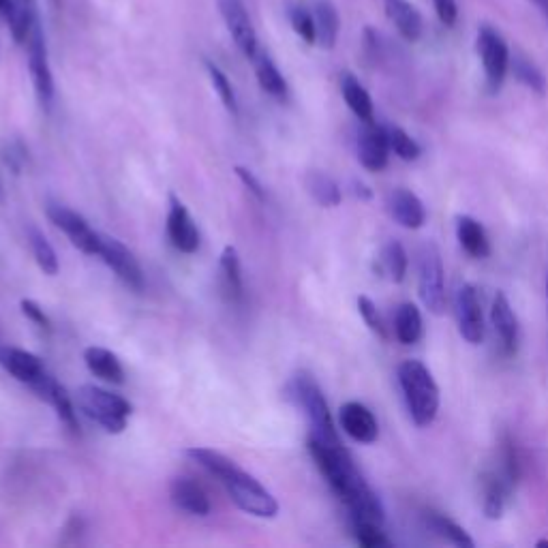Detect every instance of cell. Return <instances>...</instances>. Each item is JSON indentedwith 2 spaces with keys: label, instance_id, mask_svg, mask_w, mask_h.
I'll return each instance as SVG.
<instances>
[{
  "label": "cell",
  "instance_id": "cell-41",
  "mask_svg": "<svg viewBox=\"0 0 548 548\" xmlns=\"http://www.w3.org/2000/svg\"><path fill=\"white\" fill-rule=\"evenodd\" d=\"M501 461H504V465H501V474H504L514 486L519 484V478H521V459H519V450H516L514 441L506 435L504 437V446H501Z\"/></svg>",
  "mask_w": 548,
  "mask_h": 548
},
{
  "label": "cell",
  "instance_id": "cell-14",
  "mask_svg": "<svg viewBox=\"0 0 548 548\" xmlns=\"http://www.w3.org/2000/svg\"><path fill=\"white\" fill-rule=\"evenodd\" d=\"M219 11L234 43L238 45V50L249 60H253V56L260 52V48H257V33L245 3H242V0H219Z\"/></svg>",
  "mask_w": 548,
  "mask_h": 548
},
{
  "label": "cell",
  "instance_id": "cell-35",
  "mask_svg": "<svg viewBox=\"0 0 548 548\" xmlns=\"http://www.w3.org/2000/svg\"><path fill=\"white\" fill-rule=\"evenodd\" d=\"M510 69L514 71V78L519 80L523 86H527L529 90H534V93L540 95V97L546 95V78H544V73L534 63H531L529 58L514 56L510 60Z\"/></svg>",
  "mask_w": 548,
  "mask_h": 548
},
{
  "label": "cell",
  "instance_id": "cell-25",
  "mask_svg": "<svg viewBox=\"0 0 548 548\" xmlns=\"http://www.w3.org/2000/svg\"><path fill=\"white\" fill-rule=\"evenodd\" d=\"M313 22H315V43L319 48L332 50L339 41L341 18L339 11L330 0H317L313 5Z\"/></svg>",
  "mask_w": 548,
  "mask_h": 548
},
{
  "label": "cell",
  "instance_id": "cell-26",
  "mask_svg": "<svg viewBox=\"0 0 548 548\" xmlns=\"http://www.w3.org/2000/svg\"><path fill=\"white\" fill-rule=\"evenodd\" d=\"M341 95L347 103V108L354 112V116L362 123H373L375 120V108L369 90L362 86V82L354 73L341 75Z\"/></svg>",
  "mask_w": 548,
  "mask_h": 548
},
{
  "label": "cell",
  "instance_id": "cell-16",
  "mask_svg": "<svg viewBox=\"0 0 548 548\" xmlns=\"http://www.w3.org/2000/svg\"><path fill=\"white\" fill-rule=\"evenodd\" d=\"M339 424L345 435L352 437L358 444H375L379 437V424L373 411L358 401H347L339 409Z\"/></svg>",
  "mask_w": 548,
  "mask_h": 548
},
{
  "label": "cell",
  "instance_id": "cell-5",
  "mask_svg": "<svg viewBox=\"0 0 548 548\" xmlns=\"http://www.w3.org/2000/svg\"><path fill=\"white\" fill-rule=\"evenodd\" d=\"M221 484L242 512L257 516V519H274V516L279 514L277 497H274L260 480H255L238 465L221 480Z\"/></svg>",
  "mask_w": 548,
  "mask_h": 548
},
{
  "label": "cell",
  "instance_id": "cell-47",
  "mask_svg": "<svg viewBox=\"0 0 548 548\" xmlns=\"http://www.w3.org/2000/svg\"><path fill=\"white\" fill-rule=\"evenodd\" d=\"M536 546H538V548H544V546H548V540H540Z\"/></svg>",
  "mask_w": 548,
  "mask_h": 548
},
{
  "label": "cell",
  "instance_id": "cell-37",
  "mask_svg": "<svg viewBox=\"0 0 548 548\" xmlns=\"http://www.w3.org/2000/svg\"><path fill=\"white\" fill-rule=\"evenodd\" d=\"M204 65H206L210 84H212V88H215L217 97L221 99L223 108L230 114H238V99H236V90H234L230 78H227V75L215 63H210V60H206Z\"/></svg>",
  "mask_w": 548,
  "mask_h": 548
},
{
  "label": "cell",
  "instance_id": "cell-19",
  "mask_svg": "<svg viewBox=\"0 0 548 548\" xmlns=\"http://www.w3.org/2000/svg\"><path fill=\"white\" fill-rule=\"evenodd\" d=\"M514 489L516 486L501 471H489L482 476V510L486 519L499 521L504 516Z\"/></svg>",
  "mask_w": 548,
  "mask_h": 548
},
{
  "label": "cell",
  "instance_id": "cell-3",
  "mask_svg": "<svg viewBox=\"0 0 548 548\" xmlns=\"http://www.w3.org/2000/svg\"><path fill=\"white\" fill-rule=\"evenodd\" d=\"M289 399L300 409L311 426V437L324 441V444H343L337 426L332 420V411L324 397L322 388L309 373H298L287 386Z\"/></svg>",
  "mask_w": 548,
  "mask_h": 548
},
{
  "label": "cell",
  "instance_id": "cell-1",
  "mask_svg": "<svg viewBox=\"0 0 548 548\" xmlns=\"http://www.w3.org/2000/svg\"><path fill=\"white\" fill-rule=\"evenodd\" d=\"M307 448L313 456L317 469L330 484V489L337 493L349 510L352 519H362L375 525H384L386 512L382 501L375 495V491L364 480L362 471L354 463L352 454L345 450L343 444H324L309 435Z\"/></svg>",
  "mask_w": 548,
  "mask_h": 548
},
{
  "label": "cell",
  "instance_id": "cell-36",
  "mask_svg": "<svg viewBox=\"0 0 548 548\" xmlns=\"http://www.w3.org/2000/svg\"><path fill=\"white\" fill-rule=\"evenodd\" d=\"M386 133H388V144L390 150L397 155L401 161H418L422 155V146L411 137L405 129L397 127V125H386Z\"/></svg>",
  "mask_w": 548,
  "mask_h": 548
},
{
  "label": "cell",
  "instance_id": "cell-21",
  "mask_svg": "<svg viewBox=\"0 0 548 548\" xmlns=\"http://www.w3.org/2000/svg\"><path fill=\"white\" fill-rule=\"evenodd\" d=\"M219 287L223 298L230 304H240L245 298V281H242V266L236 247L227 245L219 260Z\"/></svg>",
  "mask_w": 548,
  "mask_h": 548
},
{
  "label": "cell",
  "instance_id": "cell-22",
  "mask_svg": "<svg viewBox=\"0 0 548 548\" xmlns=\"http://www.w3.org/2000/svg\"><path fill=\"white\" fill-rule=\"evenodd\" d=\"M456 240L461 249L474 257V260H486L491 255V240L486 236V230L480 221L469 215L456 217Z\"/></svg>",
  "mask_w": 548,
  "mask_h": 548
},
{
  "label": "cell",
  "instance_id": "cell-27",
  "mask_svg": "<svg viewBox=\"0 0 548 548\" xmlns=\"http://www.w3.org/2000/svg\"><path fill=\"white\" fill-rule=\"evenodd\" d=\"M253 67H255V78L260 82V88L266 95L277 101H285L289 95V86L287 80L283 78V73L279 67L274 65V60L266 52H257L253 56Z\"/></svg>",
  "mask_w": 548,
  "mask_h": 548
},
{
  "label": "cell",
  "instance_id": "cell-31",
  "mask_svg": "<svg viewBox=\"0 0 548 548\" xmlns=\"http://www.w3.org/2000/svg\"><path fill=\"white\" fill-rule=\"evenodd\" d=\"M26 240L30 253H33L37 266L43 270V274H48V277H56L60 264H58V255L54 251V247L50 245V240L43 236L41 230H37L35 225H30L26 230Z\"/></svg>",
  "mask_w": 548,
  "mask_h": 548
},
{
  "label": "cell",
  "instance_id": "cell-7",
  "mask_svg": "<svg viewBox=\"0 0 548 548\" xmlns=\"http://www.w3.org/2000/svg\"><path fill=\"white\" fill-rule=\"evenodd\" d=\"M476 50L480 56V63L484 69V78H486V90L491 95L499 93L501 86L506 82V75L510 71V48L506 39L501 37L499 30L493 26L484 24L478 30L476 37Z\"/></svg>",
  "mask_w": 548,
  "mask_h": 548
},
{
  "label": "cell",
  "instance_id": "cell-13",
  "mask_svg": "<svg viewBox=\"0 0 548 548\" xmlns=\"http://www.w3.org/2000/svg\"><path fill=\"white\" fill-rule=\"evenodd\" d=\"M165 234L167 240H170V245L178 253L191 255L200 249V230H197L187 206L182 204L174 193H170V210H167Z\"/></svg>",
  "mask_w": 548,
  "mask_h": 548
},
{
  "label": "cell",
  "instance_id": "cell-23",
  "mask_svg": "<svg viewBox=\"0 0 548 548\" xmlns=\"http://www.w3.org/2000/svg\"><path fill=\"white\" fill-rule=\"evenodd\" d=\"M84 362L88 371L93 373L95 377H99L101 382L105 384H114L120 386L125 384V369L123 364H120L118 356L112 354L110 349L105 347H86L84 349Z\"/></svg>",
  "mask_w": 548,
  "mask_h": 548
},
{
  "label": "cell",
  "instance_id": "cell-30",
  "mask_svg": "<svg viewBox=\"0 0 548 548\" xmlns=\"http://www.w3.org/2000/svg\"><path fill=\"white\" fill-rule=\"evenodd\" d=\"M304 187H307L309 195L322 208H337L343 202V193L337 182L319 170H313L304 176Z\"/></svg>",
  "mask_w": 548,
  "mask_h": 548
},
{
  "label": "cell",
  "instance_id": "cell-6",
  "mask_svg": "<svg viewBox=\"0 0 548 548\" xmlns=\"http://www.w3.org/2000/svg\"><path fill=\"white\" fill-rule=\"evenodd\" d=\"M418 296L429 313L437 317L446 313V268L435 242H424L418 255Z\"/></svg>",
  "mask_w": 548,
  "mask_h": 548
},
{
  "label": "cell",
  "instance_id": "cell-45",
  "mask_svg": "<svg viewBox=\"0 0 548 548\" xmlns=\"http://www.w3.org/2000/svg\"><path fill=\"white\" fill-rule=\"evenodd\" d=\"M352 193L358 197V200H362V202H367V200H371V197H373V191L367 185H364L362 180H352Z\"/></svg>",
  "mask_w": 548,
  "mask_h": 548
},
{
  "label": "cell",
  "instance_id": "cell-48",
  "mask_svg": "<svg viewBox=\"0 0 548 548\" xmlns=\"http://www.w3.org/2000/svg\"><path fill=\"white\" fill-rule=\"evenodd\" d=\"M546 298H548V272H546Z\"/></svg>",
  "mask_w": 548,
  "mask_h": 548
},
{
  "label": "cell",
  "instance_id": "cell-4",
  "mask_svg": "<svg viewBox=\"0 0 548 548\" xmlns=\"http://www.w3.org/2000/svg\"><path fill=\"white\" fill-rule=\"evenodd\" d=\"M78 407L84 416L97 422L105 433L112 435H120L127 429L133 411L125 397L93 384H84L78 388Z\"/></svg>",
  "mask_w": 548,
  "mask_h": 548
},
{
  "label": "cell",
  "instance_id": "cell-44",
  "mask_svg": "<svg viewBox=\"0 0 548 548\" xmlns=\"http://www.w3.org/2000/svg\"><path fill=\"white\" fill-rule=\"evenodd\" d=\"M433 5L439 22L444 26L452 28L456 20H459V5H456V0H433Z\"/></svg>",
  "mask_w": 548,
  "mask_h": 548
},
{
  "label": "cell",
  "instance_id": "cell-2",
  "mask_svg": "<svg viewBox=\"0 0 548 548\" xmlns=\"http://www.w3.org/2000/svg\"><path fill=\"white\" fill-rule=\"evenodd\" d=\"M397 377L407 411L414 424L420 426V429L433 424L437 418L441 397L439 386L429 367L420 360H405L399 364Z\"/></svg>",
  "mask_w": 548,
  "mask_h": 548
},
{
  "label": "cell",
  "instance_id": "cell-18",
  "mask_svg": "<svg viewBox=\"0 0 548 548\" xmlns=\"http://www.w3.org/2000/svg\"><path fill=\"white\" fill-rule=\"evenodd\" d=\"M388 215L405 230H420L426 223V208L420 197L409 189H392L386 197Z\"/></svg>",
  "mask_w": 548,
  "mask_h": 548
},
{
  "label": "cell",
  "instance_id": "cell-8",
  "mask_svg": "<svg viewBox=\"0 0 548 548\" xmlns=\"http://www.w3.org/2000/svg\"><path fill=\"white\" fill-rule=\"evenodd\" d=\"M0 367H3L13 379H18L20 384L33 390L39 399L54 382V377L45 369L41 358L20 347L0 345Z\"/></svg>",
  "mask_w": 548,
  "mask_h": 548
},
{
  "label": "cell",
  "instance_id": "cell-9",
  "mask_svg": "<svg viewBox=\"0 0 548 548\" xmlns=\"http://www.w3.org/2000/svg\"><path fill=\"white\" fill-rule=\"evenodd\" d=\"M28 69H30V80H33L35 93L43 108H50L54 101V75L50 69V58H48V45H45V35L39 18L33 20L28 33Z\"/></svg>",
  "mask_w": 548,
  "mask_h": 548
},
{
  "label": "cell",
  "instance_id": "cell-34",
  "mask_svg": "<svg viewBox=\"0 0 548 548\" xmlns=\"http://www.w3.org/2000/svg\"><path fill=\"white\" fill-rule=\"evenodd\" d=\"M382 270L388 274L390 281L394 283H403L407 277V268H409V257L405 247L399 240H388L384 249H382Z\"/></svg>",
  "mask_w": 548,
  "mask_h": 548
},
{
  "label": "cell",
  "instance_id": "cell-29",
  "mask_svg": "<svg viewBox=\"0 0 548 548\" xmlns=\"http://www.w3.org/2000/svg\"><path fill=\"white\" fill-rule=\"evenodd\" d=\"M424 521H426V527H429L435 536L446 540L452 546H459V548H474L476 546L474 538H471L459 523L452 521L446 514L429 510L424 514Z\"/></svg>",
  "mask_w": 548,
  "mask_h": 548
},
{
  "label": "cell",
  "instance_id": "cell-10",
  "mask_svg": "<svg viewBox=\"0 0 548 548\" xmlns=\"http://www.w3.org/2000/svg\"><path fill=\"white\" fill-rule=\"evenodd\" d=\"M45 212H48V219L69 238L75 249L82 251L84 255H97L101 234L90 227V223L80 215V212L54 202L48 204Z\"/></svg>",
  "mask_w": 548,
  "mask_h": 548
},
{
  "label": "cell",
  "instance_id": "cell-15",
  "mask_svg": "<svg viewBox=\"0 0 548 548\" xmlns=\"http://www.w3.org/2000/svg\"><path fill=\"white\" fill-rule=\"evenodd\" d=\"M358 161L369 172H382L388 167L390 161V144H388V133L384 125L364 123L362 131L358 133Z\"/></svg>",
  "mask_w": 548,
  "mask_h": 548
},
{
  "label": "cell",
  "instance_id": "cell-28",
  "mask_svg": "<svg viewBox=\"0 0 548 548\" xmlns=\"http://www.w3.org/2000/svg\"><path fill=\"white\" fill-rule=\"evenodd\" d=\"M424 334L422 313L414 302H403L394 315V337L403 345H416Z\"/></svg>",
  "mask_w": 548,
  "mask_h": 548
},
{
  "label": "cell",
  "instance_id": "cell-17",
  "mask_svg": "<svg viewBox=\"0 0 548 548\" xmlns=\"http://www.w3.org/2000/svg\"><path fill=\"white\" fill-rule=\"evenodd\" d=\"M491 322L501 341V349H504L506 356H514L516 349H519L521 339V328L519 319L512 309V304L504 292H497L491 304Z\"/></svg>",
  "mask_w": 548,
  "mask_h": 548
},
{
  "label": "cell",
  "instance_id": "cell-39",
  "mask_svg": "<svg viewBox=\"0 0 548 548\" xmlns=\"http://www.w3.org/2000/svg\"><path fill=\"white\" fill-rule=\"evenodd\" d=\"M358 313L373 334H377V337L382 341L388 339V328L384 324V317H382V313H379L377 304L369 296H358Z\"/></svg>",
  "mask_w": 548,
  "mask_h": 548
},
{
  "label": "cell",
  "instance_id": "cell-33",
  "mask_svg": "<svg viewBox=\"0 0 548 548\" xmlns=\"http://www.w3.org/2000/svg\"><path fill=\"white\" fill-rule=\"evenodd\" d=\"M185 454L189 456L193 463H197L202 469H206L210 476H215L219 482L236 467V463L232 459H227L225 454L212 450V448L193 446V448H187Z\"/></svg>",
  "mask_w": 548,
  "mask_h": 548
},
{
  "label": "cell",
  "instance_id": "cell-24",
  "mask_svg": "<svg viewBox=\"0 0 548 548\" xmlns=\"http://www.w3.org/2000/svg\"><path fill=\"white\" fill-rule=\"evenodd\" d=\"M384 9L405 41L416 43L422 37V15L409 0H384Z\"/></svg>",
  "mask_w": 548,
  "mask_h": 548
},
{
  "label": "cell",
  "instance_id": "cell-43",
  "mask_svg": "<svg viewBox=\"0 0 548 548\" xmlns=\"http://www.w3.org/2000/svg\"><path fill=\"white\" fill-rule=\"evenodd\" d=\"M234 172H236V176H238V180L242 182V185L247 187V191L255 197V200H260V202L266 200V191L262 187V182L257 180V176L251 170H247V167H242V165H236Z\"/></svg>",
  "mask_w": 548,
  "mask_h": 548
},
{
  "label": "cell",
  "instance_id": "cell-40",
  "mask_svg": "<svg viewBox=\"0 0 548 548\" xmlns=\"http://www.w3.org/2000/svg\"><path fill=\"white\" fill-rule=\"evenodd\" d=\"M289 22H292L294 33L309 45H315V22H313V11L307 7L296 5L289 9Z\"/></svg>",
  "mask_w": 548,
  "mask_h": 548
},
{
  "label": "cell",
  "instance_id": "cell-46",
  "mask_svg": "<svg viewBox=\"0 0 548 548\" xmlns=\"http://www.w3.org/2000/svg\"><path fill=\"white\" fill-rule=\"evenodd\" d=\"M531 3H534L536 7H540L542 13L548 18V0H531Z\"/></svg>",
  "mask_w": 548,
  "mask_h": 548
},
{
  "label": "cell",
  "instance_id": "cell-12",
  "mask_svg": "<svg viewBox=\"0 0 548 548\" xmlns=\"http://www.w3.org/2000/svg\"><path fill=\"white\" fill-rule=\"evenodd\" d=\"M456 324L465 343L480 345L484 339V315L478 289L471 283H463L454 298Z\"/></svg>",
  "mask_w": 548,
  "mask_h": 548
},
{
  "label": "cell",
  "instance_id": "cell-38",
  "mask_svg": "<svg viewBox=\"0 0 548 548\" xmlns=\"http://www.w3.org/2000/svg\"><path fill=\"white\" fill-rule=\"evenodd\" d=\"M352 534L364 548H388L392 544L386 536L384 525H375L362 519H352Z\"/></svg>",
  "mask_w": 548,
  "mask_h": 548
},
{
  "label": "cell",
  "instance_id": "cell-20",
  "mask_svg": "<svg viewBox=\"0 0 548 548\" xmlns=\"http://www.w3.org/2000/svg\"><path fill=\"white\" fill-rule=\"evenodd\" d=\"M170 499L180 512L191 516H208L212 510L204 486L191 478H174L170 484Z\"/></svg>",
  "mask_w": 548,
  "mask_h": 548
},
{
  "label": "cell",
  "instance_id": "cell-11",
  "mask_svg": "<svg viewBox=\"0 0 548 548\" xmlns=\"http://www.w3.org/2000/svg\"><path fill=\"white\" fill-rule=\"evenodd\" d=\"M97 257H101V262L108 266L129 289H133V292H142L144 270L140 262L135 260V255L118 238L101 234Z\"/></svg>",
  "mask_w": 548,
  "mask_h": 548
},
{
  "label": "cell",
  "instance_id": "cell-42",
  "mask_svg": "<svg viewBox=\"0 0 548 548\" xmlns=\"http://www.w3.org/2000/svg\"><path fill=\"white\" fill-rule=\"evenodd\" d=\"M20 309H22V315L26 319H30V322H33L37 328L45 330V332H50L52 330V319L48 317V313H45L39 304L35 300H30V298H24L20 302Z\"/></svg>",
  "mask_w": 548,
  "mask_h": 548
},
{
  "label": "cell",
  "instance_id": "cell-32",
  "mask_svg": "<svg viewBox=\"0 0 548 548\" xmlns=\"http://www.w3.org/2000/svg\"><path fill=\"white\" fill-rule=\"evenodd\" d=\"M43 401H45V403H48V405H52V407H54V411H56V416H58V420H60V422H63V424L67 426V429H69L71 433H78V431H80V422H78V411H75V407H73V401H71V397H69V392L65 390V386H63V384H58V382H56V379H54V382H52V386L48 388V392H45V397H43Z\"/></svg>",
  "mask_w": 548,
  "mask_h": 548
}]
</instances>
